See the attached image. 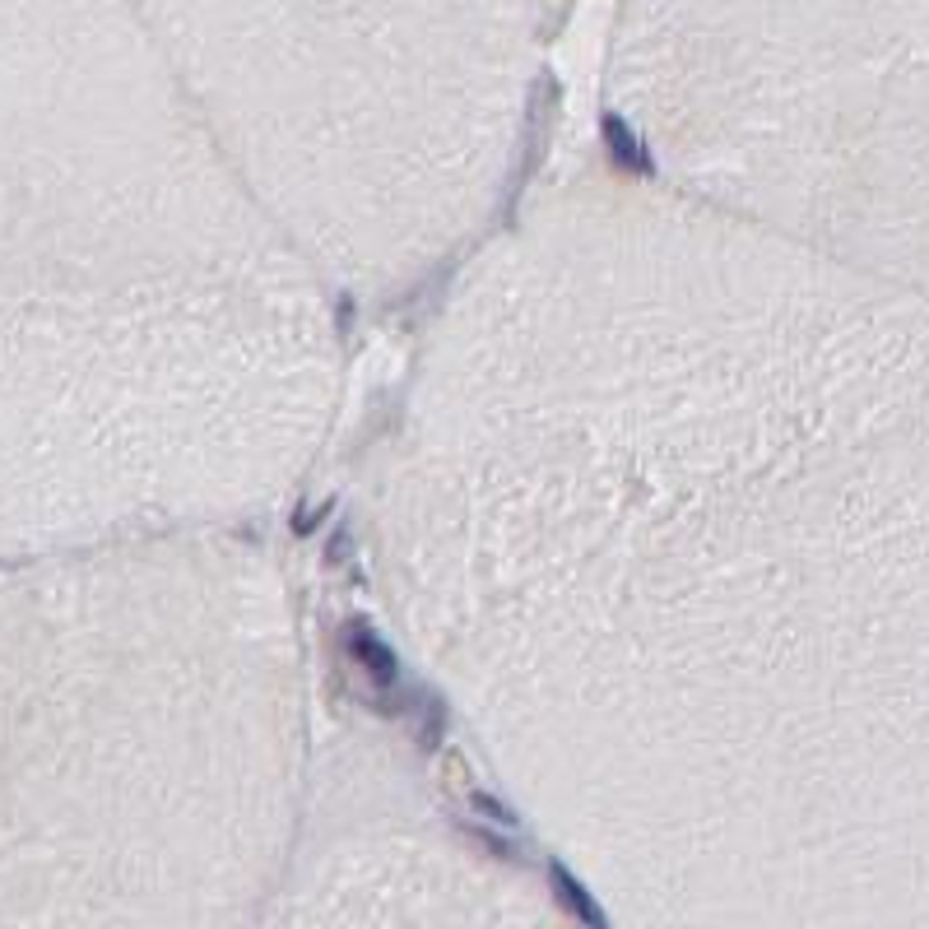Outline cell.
I'll return each mask as SVG.
<instances>
[{"label":"cell","instance_id":"6da1fadb","mask_svg":"<svg viewBox=\"0 0 929 929\" xmlns=\"http://www.w3.org/2000/svg\"><path fill=\"white\" fill-rule=\"evenodd\" d=\"M349 656L363 665L376 684H395V656H391V646L376 637L372 627H363V623L349 627Z\"/></svg>","mask_w":929,"mask_h":929},{"label":"cell","instance_id":"7a4b0ae2","mask_svg":"<svg viewBox=\"0 0 929 929\" xmlns=\"http://www.w3.org/2000/svg\"><path fill=\"white\" fill-rule=\"evenodd\" d=\"M604 144H609V154H614L623 167H637V173H651V159H646V144L627 131V121L609 112L604 117Z\"/></svg>","mask_w":929,"mask_h":929},{"label":"cell","instance_id":"3957f363","mask_svg":"<svg viewBox=\"0 0 929 929\" xmlns=\"http://www.w3.org/2000/svg\"><path fill=\"white\" fill-rule=\"evenodd\" d=\"M548 874H554V888L562 893V901L572 906V911H577L586 925H604V911H600L595 901H590V893L581 888V883H577L572 874H567V870H558V864H554V870H548Z\"/></svg>","mask_w":929,"mask_h":929},{"label":"cell","instance_id":"277c9868","mask_svg":"<svg viewBox=\"0 0 929 929\" xmlns=\"http://www.w3.org/2000/svg\"><path fill=\"white\" fill-rule=\"evenodd\" d=\"M474 809H479V813H493V818L502 822V828H516V818L506 813V809L498 805V799H483V795H474Z\"/></svg>","mask_w":929,"mask_h":929}]
</instances>
